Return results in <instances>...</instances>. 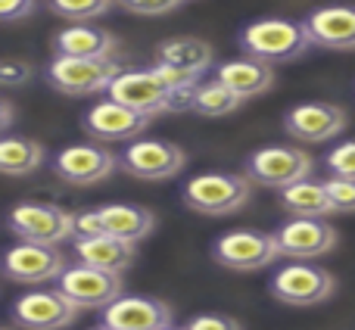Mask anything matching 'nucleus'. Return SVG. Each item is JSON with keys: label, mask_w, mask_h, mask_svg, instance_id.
Segmentation results:
<instances>
[{"label": "nucleus", "mask_w": 355, "mask_h": 330, "mask_svg": "<svg viewBox=\"0 0 355 330\" xmlns=\"http://www.w3.org/2000/svg\"><path fill=\"white\" fill-rule=\"evenodd\" d=\"M97 234H106L103 218H100V209H85V212H75V240L97 237Z\"/></svg>", "instance_id": "33"}, {"label": "nucleus", "mask_w": 355, "mask_h": 330, "mask_svg": "<svg viewBox=\"0 0 355 330\" xmlns=\"http://www.w3.org/2000/svg\"><path fill=\"white\" fill-rule=\"evenodd\" d=\"M240 50H243V56L277 66V62L306 56L312 50V37H309L302 22L268 16V19H256V22H250L240 31Z\"/></svg>", "instance_id": "2"}, {"label": "nucleus", "mask_w": 355, "mask_h": 330, "mask_svg": "<svg viewBox=\"0 0 355 330\" xmlns=\"http://www.w3.org/2000/svg\"><path fill=\"white\" fill-rule=\"evenodd\" d=\"M312 47L321 50H355V6H318L302 16Z\"/></svg>", "instance_id": "18"}, {"label": "nucleus", "mask_w": 355, "mask_h": 330, "mask_svg": "<svg viewBox=\"0 0 355 330\" xmlns=\"http://www.w3.org/2000/svg\"><path fill=\"white\" fill-rule=\"evenodd\" d=\"M215 78L231 87L237 97L252 100L275 87V66H268L262 60H252V56H243V60H231L215 66Z\"/></svg>", "instance_id": "20"}, {"label": "nucleus", "mask_w": 355, "mask_h": 330, "mask_svg": "<svg viewBox=\"0 0 355 330\" xmlns=\"http://www.w3.org/2000/svg\"><path fill=\"white\" fill-rule=\"evenodd\" d=\"M243 103H246L243 97H237L227 85H221L218 78H212V81H202V85L196 87L193 112L196 116H206V119H225V116H234Z\"/></svg>", "instance_id": "26"}, {"label": "nucleus", "mask_w": 355, "mask_h": 330, "mask_svg": "<svg viewBox=\"0 0 355 330\" xmlns=\"http://www.w3.org/2000/svg\"><path fill=\"white\" fill-rule=\"evenodd\" d=\"M56 287L69 296L78 309H97L103 312L106 306L119 299L125 293V281L116 271H103L94 265H69L62 271V277L56 281Z\"/></svg>", "instance_id": "10"}, {"label": "nucleus", "mask_w": 355, "mask_h": 330, "mask_svg": "<svg viewBox=\"0 0 355 330\" xmlns=\"http://www.w3.org/2000/svg\"><path fill=\"white\" fill-rule=\"evenodd\" d=\"M6 227L28 243L60 246L75 237V215L53 202H19L6 215Z\"/></svg>", "instance_id": "6"}, {"label": "nucleus", "mask_w": 355, "mask_h": 330, "mask_svg": "<svg viewBox=\"0 0 355 330\" xmlns=\"http://www.w3.org/2000/svg\"><path fill=\"white\" fill-rule=\"evenodd\" d=\"M181 200L196 215L225 218V215H234L250 206L252 181L237 171H202L181 187Z\"/></svg>", "instance_id": "1"}, {"label": "nucleus", "mask_w": 355, "mask_h": 330, "mask_svg": "<svg viewBox=\"0 0 355 330\" xmlns=\"http://www.w3.org/2000/svg\"><path fill=\"white\" fill-rule=\"evenodd\" d=\"M122 62L112 60H85V56H53L47 66V81L53 91L66 97H91L110 91V85L122 75Z\"/></svg>", "instance_id": "3"}, {"label": "nucleus", "mask_w": 355, "mask_h": 330, "mask_svg": "<svg viewBox=\"0 0 355 330\" xmlns=\"http://www.w3.org/2000/svg\"><path fill=\"white\" fill-rule=\"evenodd\" d=\"M281 206L293 218H331V215H340L331 193H327V184L315 181V177H306V181L281 190Z\"/></svg>", "instance_id": "23"}, {"label": "nucleus", "mask_w": 355, "mask_h": 330, "mask_svg": "<svg viewBox=\"0 0 355 330\" xmlns=\"http://www.w3.org/2000/svg\"><path fill=\"white\" fill-rule=\"evenodd\" d=\"M56 56H85V60H112L116 37L94 25H69L53 37Z\"/></svg>", "instance_id": "21"}, {"label": "nucleus", "mask_w": 355, "mask_h": 330, "mask_svg": "<svg viewBox=\"0 0 355 330\" xmlns=\"http://www.w3.org/2000/svg\"><path fill=\"white\" fill-rule=\"evenodd\" d=\"M184 330H243L237 318L231 315H218V312H206V315H193L184 324Z\"/></svg>", "instance_id": "32"}, {"label": "nucleus", "mask_w": 355, "mask_h": 330, "mask_svg": "<svg viewBox=\"0 0 355 330\" xmlns=\"http://www.w3.org/2000/svg\"><path fill=\"white\" fill-rule=\"evenodd\" d=\"M156 72V78L162 81V85L168 87V91H193V87L202 85V75L200 72H190V69H181V66H172V62H162L156 60L153 66H150Z\"/></svg>", "instance_id": "28"}, {"label": "nucleus", "mask_w": 355, "mask_h": 330, "mask_svg": "<svg viewBox=\"0 0 355 330\" xmlns=\"http://www.w3.org/2000/svg\"><path fill=\"white\" fill-rule=\"evenodd\" d=\"M44 159H47L44 144L31 141V137L6 134L3 141H0V171H3V175H12V177L31 175V171L41 168Z\"/></svg>", "instance_id": "24"}, {"label": "nucleus", "mask_w": 355, "mask_h": 330, "mask_svg": "<svg viewBox=\"0 0 355 330\" xmlns=\"http://www.w3.org/2000/svg\"><path fill=\"white\" fill-rule=\"evenodd\" d=\"M75 259L81 265H94L103 271H128L137 259V243H128L112 234H97V237H81L75 240Z\"/></svg>", "instance_id": "19"}, {"label": "nucleus", "mask_w": 355, "mask_h": 330, "mask_svg": "<svg viewBox=\"0 0 355 330\" xmlns=\"http://www.w3.org/2000/svg\"><path fill=\"white\" fill-rule=\"evenodd\" d=\"M275 243L284 259L312 262L337 246V231L327 218H290L275 231Z\"/></svg>", "instance_id": "14"}, {"label": "nucleus", "mask_w": 355, "mask_h": 330, "mask_svg": "<svg viewBox=\"0 0 355 330\" xmlns=\"http://www.w3.org/2000/svg\"><path fill=\"white\" fill-rule=\"evenodd\" d=\"M28 78H31L28 62L6 60L3 66H0V85H3V87H19V85H25Z\"/></svg>", "instance_id": "34"}, {"label": "nucleus", "mask_w": 355, "mask_h": 330, "mask_svg": "<svg viewBox=\"0 0 355 330\" xmlns=\"http://www.w3.org/2000/svg\"><path fill=\"white\" fill-rule=\"evenodd\" d=\"M315 171V159L300 147H287V144H277V147H259L256 153L246 156L243 175L252 184L268 190H287L293 184L312 177Z\"/></svg>", "instance_id": "4"}, {"label": "nucleus", "mask_w": 355, "mask_h": 330, "mask_svg": "<svg viewBox=\"0 0 355 330\" xmlns=\"http://www.w3.org/2000/svg\"><path fill=\"white\" fill-rule=\"evenodd\" d=\"M81 309L56 290H31L12 302V321L22 330H66L75 324Z\"/></svg>", "instance_id": "11"}, {"label": "nucleus", "mask_w": 355, "mask_h": 330, "mask_svg": "<svg viewBox=\"0 0 355 330\" xmlns=\"http://www.w3.org/2000/svg\"><path fill=\"white\" fill-rule=\"evenodd\" d=\"M268 290L284 306L312 309V306H321V302L331 299L334 290H337V281H334V275L327 268H321V265L290 262L275 271Z\"/></svg>", "instance_id": "5"}, {"label": "nucleus", "mask_w": 355, "mask_h": 330, "mask_svg": "<svg viewBox=\"0 0 355 330\" xmlns=\"http://www.w3.org/2000/svg\"><path fill=\"white\" fill-rule=\"evenodd\" d=\"M12 125V103L10 100H3V131Z\"/></svg>", "instance_id": "36"}, {"label": "nucleus", "mask_w": 355, "mask_h": 330, "mask_svg": "<svg viewBox=\"0 0 355 330\" xmlns=\"http://www.w3.org/2000/svg\"><path fill=\"white\" fill-rule=\"evenodd\" d=\"M156 60L202 75L209 66H212L215 50L209 47L206 41H196V37H172V41H162L159 47H156Z\"/></svg>", "instance_id": "25"}, {"label": "nucleus", "mask_w": 355, "mask_h": 330, "mask_svg": "<svg viewBox=\"0 0 355 330\" xmlns=\"http://www.w3.org/2000/svg\"><path fill=\"white\" fill-rule=\"evenodd\" d=\"M106 97L119 100V103L131 106V110L144 112V116H150V119L168 112V87L156 78L153 69H147V72H128V69H125L110 85Z\"/></svg>", "instance_id": "17"}, {"label": "nucleus", "mask_w": 355, "mask_h": 330, "mask_svg": "<svg viewBox=\"0 0 355 330\" xmlns=\"http://www.w3.org/2000/svg\"><path fill=\"white\" fill-rule=\"evenodd\" d=\"M184 0H119V6H125L128 12H135V16H168V12H175L178 6H181Z\"/></svg>", "instance_id": "31"}, {"label": "nucleus", "mask_w": 355, "mask_h": 330, "mask_svg": "<svg viewBox=\"0 0 355 330\" xmlns=\"http://www.w3.org/2000/svg\"><path fill=\"white\" fill-rule=\"evenodd\" d=\"M324 184H327V193H331L337 212L340 215H355V181H352V177L331 175Z\"/></svg>", "instance_id": "29"}, {"label": "nucleus", "mask_w": 355, "mask_h": 330, "mask_svg": "<svg viewBox=\"0 0 355 330\" xmlns=\"http://www.w3.org/2000/svg\"><path fill=\"white\" fill-rule=\"evenodd\" d=\"M50 168L72 187H94L106 181L116 168H122V159L103 144H72L50 159Z\"/></svg>", "instance_id": "8"}, {"label": "nucleus", "mask_w": 355, "mask_h": 330, "mask_svg": "<svg viewBox=\"0 0 355 330\" xmlns=\"http://www.w3.org/2000/svg\"><path fill=\"white\" fill-rule=\"evenodd\" d=\"M100 324H110L116 330H159L175 324V312L166 299H156V296L122 293L112 306L100 312Z\"/></svg>", "instance_id": "16"}, {"label": "nucleus", "mask_w": 355, "mask_h": 330, "mask_svg": "<svg viewBox=\"0 0 355 330\" xmlns=\"http://www.w3.org/2000/svg\"><path fill=\"white\" fill-rule=\"evenodd\" d=\"M66 268H69L66 256H62L56 246L28 243V240H19L16 246H10L6 259H3V275L10 277L12 284H22V287H37V284L60 281Z\"/></svg>", "instance_id": "12"}, {"label": "nucleus", "mask_w": 355, "mask_h": 330, "mask_svg": "<svg viewBox=\"0 0 355 330\" xmlns=\"http://www.w3.org/2000/svg\"><path fill=\"white\" fill-rule=\"evenodd\" d=\"M349 125L343 106L327 103V100H309V103H296L284 116V131L300 144H327L337 141Z\"/></svg>", "instance_id": "9"}, {"label": "nucleus", "mask_w": 355, "mask_h": 330, "mask_svg": "<svg viewBox=\"0 0 355 330\" xmlns=\"http://www.w3.org/2000/svg\"><path fill=\"white\" fill-rule=\"evenodd\" d=\"M94 330H116V327H110V324H100V327H94Z\"/></svg>", "instance_id": "38"}, {"label": "nucleus", "mask_w": 355, "mask_h": 330, "mask_svg": "<svg viewBox=\"0 0 355 330\" xmlns=\"http://www.w3.org/2000/svg\"><path fill=\"white\" fill-rule=\"evenodd\" d=\"M100 218H103L106 234L122 237L128 243H141L156 231V218L150 209L135 206V202H110L100 206Z\"/></svg>", "instance_id": "22"}, {"label": "nucleus", "mask_w": 355, "mask_h": 330, "mask_svg": "<svg viewBox=\"0 0 355 330\" xmlns=\"http://www.w3.org/2000/svg\"><path fill=\"white\" fill-rule=\"evenodd\" d=\"M116 3L119 0H47V10L53 16L69 19L72 25H85L97 16H106Z\"/></svg>", "instance_id": "27"}, {"label": "nucleus", "mask_w": 355, "mask_h": 330, "mask_svg": "<svg viewBox=\"0 0 355 330\" xmlns=\"http://www.w3.org/2000/svg\"><path fill=\"white\" fill-rule=\"evenodd\" d=\"M324 165L331 175L352 177L355 181V141H343L324 156Z\"/></svg>", "instance_id": "30"}, {"label": "nucleus", "mask_w": 355, "mask_h": 330, "mask_svg": "<svg viewBox=\"0 0 355 330\" xmlns=\"http://www.w3.org/2000/svg\"><path fill=\"white\" fill-rule=\"evenodd\" d=\"M159 330H184V327H175V324H166V327H159Z\"/></svg>", "instance_id": "37"}, {"label": "nucleus", "mask_w": 355, "mask_h": 330, "mask_svg": "<svg viewBox=\"0 0 355 330\" xmlns=\"http://www.w3.org/2000/svg\"><path fill=\"white\" fill-rule=\"evenodd\" d=\"M212 259L231 271H259L275 265V259H281V250L275 243V234L256 231V227H237V231L215 237Z\"/></svg>", "instance_id": "7"}, {"label": "nucleus", "mask_w": 355, "mask_h": 330, "mask_svg": "<svg viewBox=\"0 0 355 330\" xmlns=\"http://www.w3.org/2000/svg\"><path fill=\"white\" fill-rule=\"evenodd\" d=\"M119 159L125 175L137 181H168L184 171L187 153L172 141H131Z\"/></svg>", "instance_id": "13"}, {"label": "nucleus", "mask_w": 355, "mask_h": 330, "mask_svg": "<svg viewBox=\"0 0 355 330\" xmlns=\"http://www.w3.org/2000/svg\"><path fill=\"white\" fill-rule=\"evenodd\" d=\"M150 122H153L150 116H144V112L131 110V106L119 103V100H112V97L94 103L91 110L85 112V119H81L85 131L100 144L135 141V137H141L144 131L150 128Z\"/></svg>", "instance_id": "15"}, {"label": "nucleus", "mask_w": 355, "mask_h": 330, "mask_svg": "<svg viewBox=\"0 0 355 330\" xmlns=\"http://www.w3.org/2000/svg\"><path fill=\"white\" fill-rule=\"evenodd\" d=\"M37 0H0V12H3V22H19V19H28L35 12Z\"/></svg>", "instance_id": "35"}]
</instances>
